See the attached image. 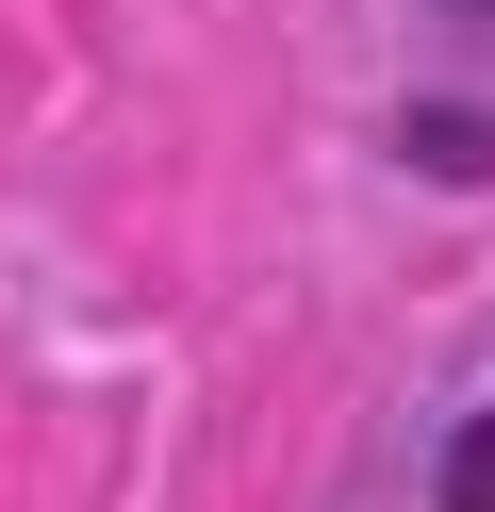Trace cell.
Instances as JSON below:
<instances>
[{
	"instance_id": "cell-2",
	"label": "cell",
	"mask_w": 495,
	"mask_h": 512,
	"mask_svg": "<svg viewBox=\"0 0 495 512\" xmlns=\"http://www.w3.org/2000/svg\"><path fill=\"white\" fill-rule=\"evenodd\" d=\"M446 17H462V34H495V0H446Z\"/></svg>"
},
{
	"instance_id": "cell-1",
	"label": "cell",
	"mask_w": 495,
	"mask_h": 512,
	"mask_svg": "<svg viewBox=\"0 0 495 512\" xmlns=\"http://www.w3.org/2000/svg\"><path fill=\"white\" fill-rule=\"evenodd\" d=\"M446 512H495V413H462V430H446Z\"/></svg>"
}]
</instances>
